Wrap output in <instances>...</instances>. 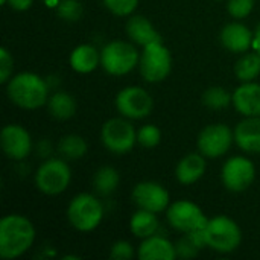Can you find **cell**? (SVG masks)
Masks as SVG:
<instances>
[{
    "label": "cell",
    "instance_id": "obj_1",
    "mask_svg": "<svg viewBox=\"0 0 260 260\" xmlns=\"http://www.w3.org/2000/svg\"><path fill=\"white\" fill-rule=\"evenodd\" d=\"M37 230L32 221L18 213L5 215L0 219V257L14 260L30 250Z\"/></svg>",
    "mask_w": 260,
    "mask_h": 260
},
{
    "label": "cell",
    "instance_id": "obj_2",
    "mask_svg": "<svg viewBox=\"0 0 260 260\" xmlns=\"http://www.w3.org/2000/svg\"><path fill=\"white\" fill-rule=\"evenodd\" d=\"M8 99L21 110H37L47 104L50 85L46 78L34 72H20L5 84Z\"/></svg>",
    "mask_w": 260,
    "mask_h": 260
},
{
    "label": "cell",
    "instance_id": "obj_3",
    "mask_svg": "<svg viewBox=\"0 0 260 260\" xmlns=\"http://www.w3.org/2000/svg\"><path fill=\"white\" fill-rule=\"evenodd\" d=\"M66 215L69 224L75 230L81 233H90L101 225L105 215V209L98 195L82 192L70 200Z\"/></svg>",
    "mask_w": 260,
    "mask_h": 260
},
{
    "label": "cell",
    "instance_id": "obj_4",
    "mask_svg": "<svg viewBox=\"0 0 260 260\" xmlns=\"http://www.w3.org/2000/svg\"><path fill=\"white\" fill-rule=\"evenodd\" d=\"M204 236L207 248L219 254L236 251L242 242V230L239 224L225 215L210 218L204 227Z\"/></svg>",
    "mask_w": 260,
    "mask_h": 260
},
{
    "label": "cell",
    "instance_id": "obj_5",
    "mask_svg": "<svg viewBox=\"0 0 260 260\" xmlns=\"http://www.w3.org/2000/svg\"><path fill=\"white\" fill-rule=\"evenodd\" d=\"M140 52L133 41L111 40L101 49V67L110 76H125L139 67Z\"/></svg>",
    "mask_w": 260,
    "mask_h": 260
},
{
    "label": "cell",
    "instance_id": "obj_6",
    "mask_svg": "<svg viewBox=\"0 0 260 260\" xmlns=\"http://www.w3.org/2000/svg\"><path fill=\"white\" fill-rule=\"evenodd\" d=\"M37 189L47 195L56 197L64 193L72 183V169L62 157H49L38 168L34 175Z\"/></svg>",
    "mask_w": 260,
    "mask_h": 260
},
{
    "label": "cell",
    "instance_id": "obj_7",
    "mask_svg": "<svg viewBox=\"0 0 260 260\" xmlns=\"http://www.w3.org/2000/svg\"><path fill=\"white\" fill-rule=\"evenodd\" d=\"M137 69L145 82H163L172 72V53L161 40L149 43L140 50Z\"/></svg>",
    "mask_w": 260,
    "mask_h": 260
},
{
    "label": "cell",
    "instance_id": "obj_8",
    "mask_svg": "<svg viewBox=\"0 0 260 260\" xmlns=\"http://www.w3.org/2000/svg\"><path fill=\"white\" fill-rule=\"evenodd\" d=\"M101 142L108 152L125 155L137 145V129L126 117H111L101 128Z\"/></svg>",
    "mask_w": 260,
    "mask_h": 260
},
{
    "label": "cell",
    "instance_id": "obj_9",
    "mask_svg": "<svg viewBox=\"0 0 260 260\" xmlns=\"http://www.w3.org/2000/svg\"><path fill=\"white\" fill-rule=\"evenodd\" d=\"M114 105L119 116L129 120H143L151 114L154 99L146 88L140 85H126L117 91Z\"/></svg>",
    "mask_w": 260,
    "mask_h": 260
},
{
    "label": "cell",
    "instance_id": "obj_10",
    "mask_svg": "<svg viewBox=\"0 0 260 260\" xmlns=\"http://www.w3.org/2000/svg\"><path fill=\"white\" fill-rule=\"evenodd\" d=\"M165 213H166L168 224L175 232L183 235L203 230L209 221L203 209L190 200H178L171 203V206Z\"/></svg>",
    "mask_w": 260,
    "mask_h": 260
},
{
    "label": "cell",
    "instance_id": "obj_11",
    "mask_svg": "<svg viewBox=\"0 0 260 260\" xmlns=\"http://www.w3.org/2000/svg\"><path fill=\"white\" fill-rule=\"evenodd\" d=\"M235 143V133L227 123H210L204 126L197 139V148L206 158L224 157Z\"/></svg>",
    "mask_w": 260,
    "mask_h": 260
},
{
    "label": "cell",
    "instance_id": "obj_12",
    "mask_svg": "<svg viewBox=\"0 0 260 260\" xmlns=\"http://www.w3.org/2000/svg\"><path fill=\"white\" fill-rule=\"evenodd\" d=\"M221 180L229 192L242 193L256 180V165L247 155H233L222 165Z\"/></svg>",
    "mask_w": 260,
    "mask_h": 260
},
{
    "label": "cell",
    "instance_id": "obj_13",
    "mask_svg": "<svg viewBox=\"0 0 260 260\" xmlns=\"http://www.w3.org/2000/svg\"><path fill=\"white\" fill-rule=\"evenodd\" d=\"M133 203L137 209L149 210L154 213H163L171 206L169 190L157 181H140L134 186L131 193Z\"/></svg>",
    "mask_w": 260,
    "mask_h": 260
},
{
    "label": "cell",
    "instance_id": "obj_14",
    "mask_svg": "<svg viewBox=\"0 0 260 260\" xmlns=\"http://www.w3.org/2000/svg\"><path fill=\"white\" fill-rule=\"evenodd\" d=\"M0 145L3 154L14 161L27 158L34 149L29 131L20 123H8L0 133Z\"/></svg>",
    "mask_w": 260,
    "mask_h": 260
},
{
    "label": "cell",
    "instance_id": "obj_15",
    "mask_svg": "<svg viewBox=\"0 0 260 260\" xmlns=\"http://www.w3.org/2000/svg\"><path fill=\"white\" fill-rule=\"evenodd\" d=\"M253 40L254 30H251L241 20H233L227 23L219 34V41L224 46V49L239 55L253 50Z\"/></svg>",
    "mask_w": 260,
    "mask_h": 260
},
{
    "label": "cell",
    "instance_id": "obj_16",
    "mask_svg": "<svg viewBox=\"0 0 260 260\" xmlns=\"http://www.w3.org/2000/svg\"><path fill=\"white\" fill-rule=\"evenodd\" d=\"M235 110L242 117H260V84L257 81L241 82L233 91Z\"/></svg>",
    "mask_w": 260,
    "mask_h": 260
},
{
    "label": "cell",
    "instance_id": "obj_17",
    "mask_svg": "<svg viewBox=\"0 0 260 260\" xmlns=\"http://www.w3.org/2000/svg\"><path fill=\"white\" fill-rule=\"evenodd\" d=\"M235 143L250 155L260 154V117H244L233 129Z\"/></svg>",
    "mask_w": 260,
    "mask_h": 260
},
{
    "label": "cell",
    "instance_id": "obj_18",
    "mask_svg": "<svg viewBox=\"0 0 260 260\" xmlns=\"http://www.w3.org/2000/svg\"><path fill=\"white\" fill-rule=\"evenodd\" d=\"M207 171V158L198 151L184 155L175 166V178L181 186L198 183Z\"/></svg>",
    "mask_w": 260,
    "mask_h": 260
},
{
    "label": "cell",
    "instance_id": "obj_19",
    "mask_svg": "<svg viewBox=\"0 0 260 260\" xmlns=\"http://www.w3.org/2000/svg\"><path fill=\"white\" fill-rule=\"evenodd\" d=\"M137 257L140 260H175L177 248L168 238L155 233L142 239L137 248Z\"/></svg>",
    "mask_w": 260,
    "mask_h": 260
},
{
    "label": "cell",
    "instance_id": "obj_20",
    "mask_svg": "<svg viewBox=\"0 0 260 260\" xmlns=\"http://www.w3.org/2000/svg\"><path fill=\"white\" fill-rule=\"evenodd\" d=\"M125 30L128 35V40L140 47L161 40V35L157 30V27L152 24V21L140 14H133L128 17Z\"/></svg>",
    "mask_w": 260,
    "mask_h": 260
},
{
    "label": "cell",
    "instance_id": "obj_21",
    "mask_svg": "<svg viewBox=\"0 0 260 260\" xmlns=\"http://www.w3.org/2000/svg\"><path fill=\"white\" fill-rule=\"evenodd\" d=\"M69 64L73 72L79 75H88L101 67V50L88 43L79 44L70 52Z\"/></svg>",
    "mask_w": 260,
    "mask_h": 260
},
{
    "label": "cell",
    "instance_id": "obj_22",
    "mask_svg": "<svg viewBox=\"0 0 260 260\" xmlns=\"http://www.w3.org/2000/svg\"><path fill=\"white\" fill-rule=\"evenodd\" d=\"M46 107H47L49 114L53 119L64 122V120H69L75 116L76 99L64 90H55L50 93Z\"/></svg>",
    "mask_w": 260,
    "mask_h": 260
},
{
    "label": "cell",
    "instance_id": "obj_23",
    "mask_svg": "<svg viewBox=\"0 0 260 260\" xmlns=\"http://www.w3.org/2000/svg\"><path fill=\"white\" fill-rule=\"evenodd\" d=\"M158 229L160 221L157 218V213L154 212L137 209V212H134L129 218V232L140 241L158 233Z\"/></svg>",
    "mask_w": 260,
    "mask_h": 260
},
{
    "label": "cell",
    "instance_id": "obj_24",
    "mask_svg": "<svg viewBox=\"0 0 260 260\" xmlns=\"http://www.w3.org/2000/svg\"><path fill=\"white\" fill-rule=\"evenodd\" d=\"M93 189L101 197L113 195L120 184V174L113 166H101L93 175Z\"/></svg>",
    "mask_w": 260,
    "mask_h": 260
},
{
    "label": "cell",
    "instance_id": "obj_25",
    "mask_svg": "<svg viewBox=\"0 0 260 260\" xmlns=\"http://www.w3.org/2000/svg\"><path fill=\"white\" fill-rule=\"evenodd\" d=\"M56 151H58L59 157H62L64 160L73 161V160L82 158L87 154L88 145L82 136L72 133V134H66L61 137V140L58 142Z\"/></svg>",
    "mask_w": 260,
    "mask_h": 260
},
{
    "label": "cell",
    "instance_id": "obj_26",
    "mask_svg": "<svg viewBox=\"0 0 260 260\" xmlns=\"http://www.w3.org/2000/svg\"><path fill=\"white\" fill-rule=\"evenodd\" d=\"M235 75L241 82L256 81L260 76V55L256 50H248L239 56L235 64Z\"/></svg>",
    "mask_w": 260,
    "mask_h": 260
},
{
    "label": "cell",
    "instance_id": "obj_27",
    "mask_svg": "<svg viewBox=\"0 0 260 260\" xmlns=\"http://www.w3.org/2000/svg\"><path fill=\"white\" fill-rule=\"evenodd\" d=\"M201 102L204 107L213 111L225 110L233 104V93H230L225 87L221 85H212L207 90H204Z\"/></svg>",
    "mask_w": 260,
    "mask_h": 260
},
{
    "label": "cell",
    "instance_id": "obj_28",
    "mask_svg": "<svg viewBox=\"0 0 260 260\" xmlns=\"http://www.w3.org/2000/svg\"><path fill=\"white\" fill-rule=\"evenodd\" d=\"M160 142H161V131L157 125L146 123L137 129V145H140L142 148L152 149L158 146Z\"/></svg>",
    "mask_w": 260,
    "mask_h": 260
},
{
    "label": "cell",
    "instance_id": "obj_29",
    "mask_svg": "<svg viewBox=\"0 0 260 260\" xmlns=\"http://www.w3.org/2000/svg\"><path fill=\"white\" fill-rule=\"evenodd\" d=\"M55 12L61 20L73 23L82 17L84 8L79 0H59V3L55 8Z\"/></svg>",
    "mask_w": 260,
    "mask_h": 260
},
{
    "label": "cell",
    "instance_id": "obj_30",
    "mask_svg": "<svg viewBox=\"0 0 260 260\" xmlns=\"http://www.w3.org/2000/svg\"><path fill=\"white\" fill-rule=\"evenodd\" d=\"M102 3L116 17H129L139 6V0H102Z\"/></svg>",
    "mask_w": 260,
    "mask_h": 260
},
{
    "label": "cell",
    "instance_id": "obj_31",
    "mask_svg": "<svg viewBox=\"0 0 260 260\" xmlns=\"http://www.w3.org/2000/svg\"><path fill=\"white\" fill-rule=\"evenodd\" d=\"M227 2V12L233 20H244L247 18L253 9L256 0H225Z\"/></svg>",
    "mask_w": 260,
    "mask_h": 260
},
{
    "label": "cell",
    "instance_id": "obj_32",
    "mask_svg": "<svg viewBox=\"0 0 260 260\" xmlns=\"http://www.w3.org/2000/svg\"><path fill=\"white\" fill-rule=\"evenodd\" d=\"M14 75V56L8 47L0 49V84H6Z\"/></svg>",
    "mask_w": 260,
    "mask_h": 260
},
{
    "label": "cell",
    "instance_id": "obj_33",
    "mask_svg": "<svg viewBox=\"0 0 260 260\" xmlns=\"http://www.w3.org/2000/svg\"><path fill=\"white\" fill-rule=\"evenodd\" d=\"M175 248H177V259L178 257H181V259H192V257H195L201 251V248L187 235H184L175 244Z\"/></svg>",
    "mask_w": 260,
    "mask_h": 260
},
{
    "label": "cell",
    "instance_id": "obj_34",
    "mask_svg": "<svg viewBox=\"0 0 260 260\" xmlns=\"http://www.w3.org/2000/svg\"><path fill=\"white\" fill-rule=\"evenodd\" d=\"M134 247L128 241H116L110 248V257L114 260H129L134 257Z\"/></svg>",
    "mask_w": 260,
    "mask_h": 260
},
{
    "label": "cell",
    "instance_id": "obj_35",
    "mask_svg": "<svg viewBox=\"0 0 260 260\" xmlns=\"http://www.w3.org/2000/svg\"><path fill=\"white\" fill-rule=\"evenodd\" d=\"M34 2L35 0H2V5L3 6H9L14 11L23 12V11H27V9L32 8Z\"/></svg>",
    "mask_w": 260,
    "mask_h": 260
},
{
    "label": "cell",
    "instance_id": "obj_36",
    "mask_svg": "<svg viewBox=\"0 0 260 260\" xmlns=\"http://www.w3.org/2000/svg\"><path fill=\"white\" fill-rule=\"evenodd\" d=\"M253 50H256L260 55V21L254 29V40H253Z\"/></svg>",
    "mask_w": 260,
    "mask_h": 260
},
{
    "label": "cell",
    "instance_id": "obj_37",
    "mask_svg": "<svg viewBox=\"0 0 260 260\" xmlns=\"http://www.w3.org/2000/svg\"><path fill=\"white\" fill-rule=\"evenodd\" d=\"M43 2H44L47 6H52L53 9H55V8H56V5L59 3V0H43Z\"/></svg>",
    "mask_w": 260,
    "mask_h": 260
}]
</instances>
